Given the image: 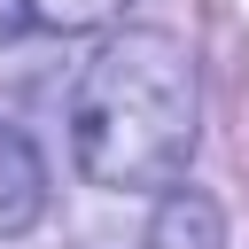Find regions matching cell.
Instances as JSON below:
<instances>
[{"instance_id": "obj_1", "label": "cell", "mask_w": 249, "mask_h": 249, "mask_svg": "<svg viewBox=\"0 0 249 249\" xmlns=\"http://www.w3.org/2000/svg\"><path fill=\"white\" fill-rule=\"evenodd\" d=\"M195 62L171 31H117L70 86V156L109 195H148L187 171Z\"/></svg>"}, {"instance_id": "obj_2", "label": "cell", "mask_w": 249, "mask_h": 249, "mask_svg": "<svg viewBox=\"0 0 249 249\" xmlns=\"http://www.w3.org/2000/svg\"><path fill=\"white\" fill-rule=\"evenodd\" d=\"M39 210H47V171H39L31 140H23L16 124H0V241L31 233Z\"/></svg>"}, {"instance_id": "obj_3", "label": "cell", "mask_w": 249, "mask_h": 249, "mask_svg": "<svg viewBox=\"0 0 249 249\" xmlns=\"http://www.w3.org/2000/svg\"><path fill=\"white\" fill-rule=\"evenodd\" d=\"M148 249H226V210H218V195H202V187H171V195L156 202Z\"/></svg>"}, {"instance_id": "obj_4", "label": "cell", "mask_w": 249, "mask_h": 249, "mask_svg": "<svg viewBox=\"0 0 249 249\" xmlns=\"http://www.w3.org/2000/svg\"><path fill=\"white\" fill-rule=\"evenodd\" d=\"M124 0H23V16L31 23H47V31H93V23H109Z\"/></svg>"}, {"instance_id": "obj_5", "label": "cell", "mask_w": 249, "mask_h": 249, "mask_svg": "<svg viewBox=\"0 0 249 249\" xmlns=\"http://www.w3.org/2000/svg\"><path fill=\"white\" fill-rule=\"evenodd\" d=\"M16 23H31V16H23V0H0V39H8Z\"/></svg>"}]
</instances>
